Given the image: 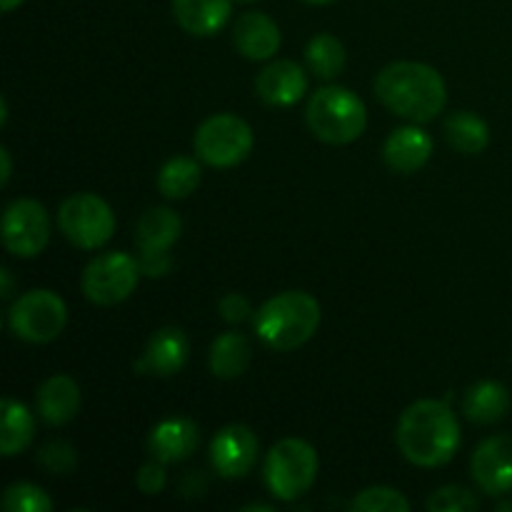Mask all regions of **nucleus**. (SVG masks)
Here are the masks:
<instances>
[{
    "mask_svg": "<svg viewBox=\"0 0 512 512\" xmlns=\"http://www.w3.org/2000/svg\"><path fill=\"white\" fill-rule=\"evenodd\" d=\"M400 453L420 468H438L453 460L460 445V428L448 403L418 400L398 423Z\"/></svg>",
    "mask_w": 512,
    "mask_h": 512,
    "instance_id": "obj_1",
    "label": "nucleus"
},
{
    "mask_svg": "<svg viewBox=\"0 0 512 512\" xmlns=\"http://www.w3.org/2000/svg\"><path fill=\"white\" fill-rule=\"evenodd\" d=\"M375 95L388 110L413 123H430L445 108V83L423 63H393L375 78Z\"/></svg>",
    "mask_w": 512,
    "mask_h": 512,
    "instance_id": "obj_2",
    "label": "nucleus"
},
{
    "mask_svg": "<svg viewBox=\"0 0 512 512\" xmlns=\"http://www.w3.org/2000/svg\"><path fill=\"white\" fill-rule=\"evenodd\" d=\"M320 325V305L313 295L288 290L270 298L255 313V333L273 350H295L308 343Z\"/></svg>",
    "mask_w": 512,
    "mask_h": 512,
    "instance_id": "obj_3",
    "label": "nucleus"
},
{
    "mask_svg": "<svg viewBox=\"0 0 512 512\" xmlns=\"http://www.w3.org/2000/svg\"><path fill=\"white\" fill-rule=\"evenodd\" d=\"M305 118L315 138L330 145L353 143L363 135L365 123H368L363 100L353 90L340 88V85L320 88L310 98Z\"/></svg>",
    "mask_w": 512,
    "mask_h": 512,
    "instance_id": "obj_4",
    "label": "nucleus"
},
{
    "mask_svg": "<svg viewBox=\"0 0 512 512\" xmlns=\"http://www.w3.org/2000/svg\"><path fill=\"white\" fill-rule=\"evenodd\" d=\"M265 485L278 500L300 498L318 478V455L305 440H280L265 458Z\"/></svg>",
    "mask_w": 512,
    "mask_h": 512,
    "instance_id": "obj_5",
    "label": "nucleus"
},
{
    "mask_svg": "<svg viewBox=\"0 0 512 512\" xmlns=\"http://www.w3.org/2000/svg\"><path fill=\"white\" fill-rule=\"evenodd\" d=\"M250 150L253 130L238 115H213L195 130V153L213 168H233L248 158Z\"/></svg>",
    "mask_w": 512,
    "mask_h": 512,
    "instance_id": "obj_6",
    "label": "nucleus"
},
{
    "mask_svg": "<svg viewBox=\"0 0 512 512\" xmlns=\"http://www.w3.org/2000/svg\"><path fill=\"white\" fill-rule=\"evenodd\" d=\"M65 238L83 250H95L108 243L115 233V215L105 200L93 193L70 195L58 213Z\"/></svg>",
    "mask_w": 512,
    "mask_h": 512,
    "instance_id": "obj_7",
    "label": "nucleus"
},
{
    "mask_svg": "<svg viewBox=\"0 0 512 512\" xmlns=\"http://www.w3.org/2000/svg\"><path fill=\"white\" fill-rule=\"evenodd\" d=\"M65 303L53 290H30L20 295L8 315L10 330L25 343H50L65 328Z\"/></svg>",
    "mask_w": 512,
    "mask_h": 512,
    "instance_id": "obj_8",
    "label": "nucleus"
},
{
    "mask_svg": "<svg viewBox=\"0 0 512 512\" xmlns=\"http://www.w3.org/2000/svg\"><path fill=\"white\" fill-rule=\"evenodd\" d=\"M140 273V263L128 253L98 255L83 273V293L95 305H118L130 298Z\"/></svg>",
    "mask_w": 512,
    "mask_h": 512,
    "instance_id": "obj_9",
    "label": "nucleus"
},
{
    "mask_svg": "<svg viewBox=\"0 0 512 512\" xmlns=\"http://www.w3.org/2000/svg\"><path fill=\"white\" fill-rule=\"evenodd\" d=\"M50 238L48 213L38 200H15L3 213V243L15 258H35Z\"/></svg>",
    "mask_w": 512,
    "mask_h": 512,
    "instance_id": "obj_10",
    "label": "nucleus"
},
{
    "mask_svg": "<svg viewBox=\"0 0 512 512\" xmlns=\"http://www.w3.org/2000/svg\"><path fill=\"white\" fill-rule=\"evenodd\" d=\"M258 450V435L248 425H228L210 443V463L223 478H243L258 463Z\"/></svg>",
    "mask_w": 512,
    "mask_h": 512,
    "instance_id": "obj_11",
    "label": "nucleus"
},
{
    "mask_svg": "<svg viewBox=\"0 0 512 512\" xmlns=\"http://www.w3.org/2000/svg\"><path fill=\"white\" fill-rule=\"evenodd\" d=\"M470 470L478 488L488 495H505L512 490V438L495 435L475 448Z\"/></svg>",
    "mask_w": 512,
    "mask_h": 512,
    "instance_id": "obj_12",
    "label": "nucleus"
},
{
    "mask_svg": "<svg viewBox=\"0 0 512 512\" xmlns=\"http://www.w3.org/2000/svg\"><path fill=\"white\" fill-rule=\"evenodd\" d=\"M188 355L190 343L183 330L163 328L150 338L145 355L135 363V373L170 378V375L183 370V365L188 363Z\"/></svg>",
    "mask_w": 512,
    "mask_h": 512,
    "instance_id": "obj_13",
    "label": "nucleus"
},
{
    "mask_svg": "<svg viewBox=\"0 0 512 512\" xmlns=\"http://www.w3.org/2000/svg\"><path fill=\"white\" fill-rule=\"evenodd\" d=\"M200 443V430L188 418H165L153 428L148 438V450L160 463H180L190 458Z\"/></svg>",
    "mask_w": 512,
    "mask_h": 512,
    "instance_id": "obj_14",
    "label": "nucleus"
},
{
    "mask_svg": "<svg viewBox=\"0 0 512 512\" xmlns=\"http://www.w3.org/2000/svg\"><path fill=\"white\" fill-rule=\"evenodd\" d=\"M305 88H308V78L293 60H275L255 80L260 100H265L268 105H278V108L298 103L305 95Z\"/></svg>",
    "mask_w": 512,
    "mask_h": 512,
    "instance_id": "obj_15",
    "label": "nucleus"
},
{
    "mask_svg": "<svg viewBox=\"0 0 512 512\" xmlns=\"http://www.w3.org/2000/svg\"><path fill=\"white\" fill-rule=\"evenodd\" d=\"M433 155V138L420 128H398L385 140L383 158L395 173H415Z\"/></svg>",
    "mask_w": 512,
    "mask_h": 512,
    "instance_id": "obj_16",
    "label": "nucleus"
},
{
    "mask_svg": "<svg viewBox=\"0 0 512 512\" xmlns=\"http://www.w3.org/2000/svg\"><path fill=\"white\" fill-rule=\"evenodd\" d=\"M235 48L250 60H268L280 48V28L263 13H245L235 23Z\"/></svg>",
    "mask_w": 512,
    "mask_h": 512,
    "instance_id": "obj_17",
    "label": "nucleus"
},
{
    "mask_svg": "<svg viewBox=\"0 0 512 512\" xmlns=\"http://www.w3.org/2000/svg\"><path fill=\"white\" fill-rule=\"evenodd\" d=\"M80 390L68 375H53L38 388V413L48 425H65L78 415Z\"/></svg>",
    "mask_w": 512,
    "mask_h": 512,
    "instance_id": "obj_18",
    "label": "nucleus"
},
{
    "mask_svg": "<svg viewBox=\"0 0 512 512\" xmlns=\"http://www.w3.org/2000/svg\"><path fill=\"white\" fill-rule=\"evenodd\" d=\"M233 13L230 0H173V15L190 35H215Z\"/></svg>",
    "mask_w": 512,
    "mask_h": 512,
    "instance_id": "obj_19",
    "label": "nucleus"
},
{
    "mask_svg": "<svg viewBox=\"0 0 512 512\" xmlns=\"http://www.w3.org/2000/svg\"><path fill=\"white\" fill-rule=\"evenodd\" d=\"M183 220L170 208H153L140 218L135 230V243L140 253H168L180 238Z\"/></svg>",
    "mask_w": 512,
    "mask_h": 512,
    "instance_id": "obj_20",
    "label": "nucleus"
},
{
    "mask_svg": "<svg viewBox=\"0 0 512 512\" xmlns=\"http://www.w3.org/2000/svg\"><path fill=\"white\" fill-rule=\"evenodd\" d=\"M465 418L478 425H493L510 413V393L505 385L483 380L475 383L463 398Z\"/></svg>",
    "mask_w": 512,
    "mask_h": 512,
    "instance_id": "obj_21",
    "label": "nucleus"
},
{
    "mask_svg": "<svg viewBox=\"0 0 512 512\" xmlns=\"http://www.w3.org/2000/svg\"><path fill=\"white\" fill-rule=\"evenodd\" d=\"M250 340L240 333H223L215 338L213 348H210V370L215 378L220 380H233L245 373L250 363Z\"/></svg>",
    "mask_w": 512,
    "mask_h": 512,
    "instance_id": "obj_22",
    "label": "nucleus"
},
{
    "mask_svg": "<svg viewBox=\"0 0 512 512\" xmlns=\"http://www.w3.org/2000/svg\"><path fill=\"white\" fill-rule=\"evenodd\" d=\"M3 433H0V453L5 458H13L20 450H25L33 440L35 423L33 415L25 405H20L18 400L3 398Z\"/></svg>",
    "mask_w": 512,
    "mask_h": 512,
    "instance_id": "obj_23",
    "label": "nucleus"
},
{
    "mask_svg": "<svg viewBox=\"0 0 512 512\" xmlns=\"http://www.w3.org/2000/svg\"><path fill=\"white\" fill-rule=\"evenodd\" d=\"M445 138L460 153L478 155L488 148L490 130L483 118H478L470 110H463V113H453L445 120Z\"/></svg>",
    "mask_w": 512,
    "mask_h": 512,
    "instance_id": "obj_24",
    "label": "nucleus"
},
{
    "mask_svg": "<svg viewBox=\"0 0 512 512\" xmlns=\"http://www.w3.org/2000/svg\"><path fill=\"white\" fill-rule=\"evenodd\" d=\"M200 178H203L200 165L195 163L193 158L178 155V158H170L168 163L160 168L158 188L165 198L183 200L188 198L190 193H195V188L200 185Z\"/></svg>",
    "mask_w": 512,
    "mask_h": 512,
    "instance_id": "obj_25",
    "label": "nucleus"
},
{
    "mask_svg": "<svg viewBox=\"0 0 512 512\" xmlns=\"http://www.w3.org/2000/svg\"><path fill=\"white\" fill-rule=\"evenodd\" d=\"M305 60L318 78L333 80L345 68V48L335 35L320 33L305 48Z\"/></svg>",
    "mask_w": 512,
    "mask_h": 512,
    "instance_id": "obj_26",
    "label": "nucleus"
},
{
    "mask_svg": "<svg viewBox=\"0 0 512 512\" xmlns=\"http://www.w3.org/2000/svg\"><path fill=\"white\" fill-rule=\"evenodd\" d=\"M350 508L355 512H410V503L393 488H368L355 495Z\"/></svg>",
    "mask_w": 512,
    "mask_h": 512,
    "instance_id": "obj_27",
    "label": "nucleus"
},
{
    "mask_svg": "<svg viewBox=\"0 0 512 512\" xmlns=\"http://www.w3.org/2000/svg\"><path fill=\"white\" fill-rule=\"evenodd\" d=\"M3 508L8 512H50L53 503L38 485L15 483L5 490Z\"/></svg>",
    "mask_w": 512,
    "mask_h": 512,
    "instance_id": "obj_28",
    "label": "nucleus"
},
{
    "mask_svg": "<svg viewBox=\"0 0 512 512\" xmlns=\"http://www.w3.org/2000/svg\"><path fill=\"white\" fill-rule=\"evenodd\" d=\"M478 508V498L468 488H460V485H445V488L435 490L428 498L430 512H473Z\"/></svg>",
    "mask_w": 512,
    "mask_h": 512,
    "instance_id": "obj_29",
    "label": "nucleus"
},
{
    "mask_svg": "<svg viewBox=\"0 0 512 512\" xmlns=\"http://www.w3.org/2000/svg\"><path fill=\"white\" fill-rule=\"evenodd\" d=\"M38 465L48 470L50 475H70L78 465V455H75L73 445L63 443V440H53V443L40 448Z\"/></svg>",
    "mask_w": 512,
    "mask_h": 512,
    "instance_id": "obj_30",
    "label": "nucleus"
},
{
    "mask_svg": "<svg viewBox=\"0 0 512 512\" xmlns=\"http://www.w3.org/2000/svg\"><path fill=\"white\" fill-rule=\"evenodd\" d=\"M138 488L143 490L145 495H158L160 490L165 488V470L160 460H153V463H145L143 468L138 470V478H135Z\"/></svg>",
    "mask_w": 512,
    "mask_h": 512,
    "instance_id": "obj_31",
    "label": "nucleus"
},
{
    "mask_svg": "<svg viewBox=\"0 0 512 512\" xmlns=\"http://www.w3.org/2000/svg\"><path fill=\"white\" fill-rule=\"evenodd\" d=\"M220 315H223L228 323H243V320H248L250 315H253V310H250V303L245 298H240L238 293H230L225 295L223 300H220L218 305Z\"/></svg>",
    "mask_w": 512,
    "mask_h": 512,
    "instance_id": "obj_32",
    "label": "nucleus"
},
{
    "mask_svg": "<svg viewBox=\"0 0 512 512\" xmlns=\"http://www.w3.org/2000/svg\"><path fill=\"white\" fill-rule=\"evenodd\" d=\"M0 160H3V173H0V183L8 185V180H10V153H8V148H0Z\"/></svg>",
    "mask_w": 512,
    "mask_h": 512,
    "instance_id": "obj_33",
    "label": "nucleus"
},
{
    "mask_svg": "<svg viewBox=\"0 0 512 512\" xmlns=\"http://www.w3.org/2000/svg\"><path fill=\"white\" fill-rule=\"evenodd\" d=\"M0 278H3V298H10V293H13V280H10V270H3V273H0Z\"/></svg>",
    "mask_w": 512,
    "mask_h": 512,
    "instance_id": "obj_34",
    "label": "nucleus"
},
{
    "mask_svg": "<svg viewBox=\"0 0 512 512\" xmlns=\"http://www.w3.org/2000/svg\"><path fill=\"white\" fill-rule=\"evenodd\" d=\"M20 3H23V0H0V8H3L5 13H10V10L18 8Z\"/></svg>",
    "mask_w": 512,
    "mask_h": 512,
    "instance_id": "obj_35",
    "label": "nucleus"
},
{
    "mask_svg": "<svg viewBox=\"0 0 512 512\" xmlns=\"http://www.w3.org/2000/svg\"><path fill=\"white\" fill-rule=\"evenodd\" d=\"M243 510H265V512H270L273 508H270V505H248V508H243Z\"/></svg>",
    "mask_w": 512,
    "mask_h": 512,
    "instance_id": "obj_36",
    "label": "nucleus"
},
{
    "mask_svg": "<svg viewBox=\"0 0 512 512\" xmlns=\"http://www.w3.org/2000/svg\"><path fill=\"white\" fill-rule=\"evenodd\" d=\"M498 510H512V503H500Z\"/></svg>",
    "mask_w": 512,
    "mask_h": 512,
    "instance_id": "obj_37",
    "label": "nucleus"
},
{
    "mask_svg": "<svg viewBox=\"0 0 512 512\" xmlns=\"http://www.w3.org/2000/svg\"><path fill=\"white\" fill-rule=\"evenodd\" d=\"M308 3H318V5H325V3H333V0H308Z\"/></svg>",
    "mask_w": 512,
    "mask_h": 512,
    "instance_id": "obj_38",
    "label": "nucleus"
},
{
    "mask_svg": "<svg viewBox=\"0 0 512 512\" xmlns=\"http://www.w3.org/2000/svg\"><path fill=\"white\" fill-rule=\"evenodd\" d=\"M240 3H250V0H240Z\"/></svg>",
    "mask_w": 512,
    "mask_h": 512,
    "instance_id": "obj_39",
    "label": "nucleus"
}]
</instances>
